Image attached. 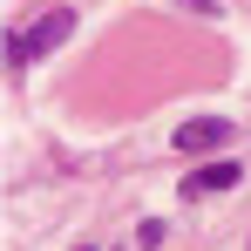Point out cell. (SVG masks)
<instances>
[{"label":"cell","mask_w":251,"mask_h":251,"mask_svg":"<svg viewBox=\"0 0 251 251\" xmlns=\"http://www.w3.org/2000/svg\"><path fill=\"white\" fill-rule=\"evenodd\" d=\"M217 190H238V163H204L183 176V197H217Z\"/></svg>","instance_id":"3957f363"},{"label":"cell","mask_w":251,"mask_h":251,"mask_svg":"<svg viewBox=\"0 0 251 251\" xmlns=\"http://www.w3.org/2000/svg\"><path fill=\"white\" fill-rule=\"evenodd\" d=\"M75 34V14L68 7H54L48 21H34L27 34H7V68H21V61H41V54H54V48Z\"/></svg>","instance_id":"6da1fadb"},{"label":"cell","mask_w":251,"mask_h":251,"mask_svg":"<svg viewBox=\"0 0 251 251\" xmlns=\"http://www.w3.org/2000/svg\"><path fill=\"white\" fill-rule=\"evenodd\" d=\"M231 143V123L224 116H190V123L176 129V150H224Z\"/></svg>","instance_id":"7a4b0ae2"}]
</instances>
